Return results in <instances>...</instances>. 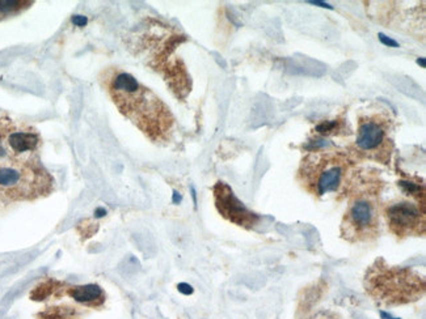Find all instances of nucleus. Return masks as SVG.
I'll use <instances>...</instances> for the list:
<instances>
[{"mask_svg": "<svg viewBox=\"0 0 426 319\" xmlns=\"http://www.w3.org/2000/svg\"><path fill=\"white\" fill-rule=\"evenodd\" d=\"M40 135L34 130H16L10 136V149L14 158L32 157L40 145Z\"/></svg>", "mask_w": 426, "mask_h": 319, "instance_id": "nucleus-9", "label": "nucleus"}, {"mask_svg": "<svg viewBox=\"0 0 426 319\" xmlns=\"http://www.w3.org/2000/svg\"><path fill=\"white\" fill-rule=\"evenodd\" d=\"M386 219L391 232L398 238L425 233V204L412 202L392 203L386 207Z\"/></svg>", "mask_w": 426, "mask_h": 319, "instance_id": "nucleus-7", "label": "nucleus"}, {"mask_svg": "<svg viewBox=\"0 0 426 319\" xmlns=\"http://www.w3.org/2000/svg\"><path fill=\"white\" fill-rule=\"evenodd\" d=\"M177 289H178V292L182 293V295L185 296H189V295H193L194 289L192 285L186 284V283H180V284L177 285Z\"/></svg>", "mask_w": 426, "mask_h": 319, "instance_id": "nucleus-15", "label": "nucleus"}, {"mask_svg": "<svg viewBox=\"0 0 426 319\" xmlns=\"http://www.w3.org/2000/svg\"><path fill=\"white\" fill-rule=\"evenodd\" d=\"M105 215H106V210H105V208H101V207H98V208L94 211V217H97V219H100V217H104Z\"/></svg>", "mask_w": 426, "mask_h": 319, "instance_id": "nucleus-19", "label": "nucleus"}, {"mask_svg": "<svg viewBox=\"0 0 426 319\" xmlns=\"http://www.w3.org/2000/svg\"><path fill=\"white\" fill-rule=\"evenodd\" d=\"M181 200H182V196H181V194L178 191H174V196H172V202L174 203V204H180Z\"/></svg>", "mask_w": 426, "mask_h": 319, "instance_id": "nucleus-18", "label": "nucleus"}, {"mask_svg": "<svg viewBox=\"0 0 426 319\" xmlns=\"http://www.w3.org/2000/svg\"><path fill=\"white\" fill-rule=\"evenodd\" d=\"M380 318L382 319H400V318H398V317H392L391 314H388V313L383 312V310L380 312Z\"/></svg>", "mask_w": 426, "mask_h": 319, "instance_id": "nucleus-20", "label": "nucleus"}, {"mask_svg": "<svg viewBox=\"0 0 426 319\" xmlns=\"http://www.w3.org/2000/svg\"><path fill=\"white\" fill-rule=\"evenodd\" d=\"M52 179L34 157L14 158L0 164V199L33 200L48 195Z\"/></svg>", "mask_w": 426, "mask_h": 319, "instance_id": "nucleus-4", "label": "nucleus"}, {"mask_svg": "<svg viewBox=\"0 0 426 319\" xmlns=\"http://www.w3.org/2000/svg\"><path fill=\"white\" fill-rule=\"evenodd\" d=\"M398 186L402 187V192L406 195L410 196L416 202L421 203V204H425V189H424V185H420L417 182H413V181H400Z\"/></svg>", "mask_w": 426, "mask_h": 319, "instance_id": "nucleus-12", "label": "nucleus"}, {"mask_svg": "<svg viewBox=\"0 0 426 319\" xmlns=\"http://www.w3.org/2000/svg\"><path fill=\"white\" fill-rule=\"evenodd\" d=\"M104 84L116 106L150 139H166L174 126V115L152 90L142 85L132 75L110 71Z\"/></svg>", "mask_w": 426, "mask_h": 319, "instance_id": "nucleus-1", "label": "nucleus"}, {"mask_svg": "<svg viewBox=\"0 0 426 319\" xmlns=\"http://www.w3.org/2000/svg\"><path fill=\"white\" fill-rule=\"evenodd\" d=\"M341 225L342 237L350 242L374 240L379 233L378 183L368 179L354 183Z\"/></svg>", "mask_w": 426, "mask_h": 319, "instance_id": "nucleus-5", "label": "nucleus"}, {"mask_svg": "<svg viewBox=\"0 0 426 319\" xmlns=\"http://www.w3.org/2000/svg\"><path fill=\"white\" fill-rule=\"evenodd\" d=\"M364 288L371 297L386 305H400L418 300L425 292V279L410 268L388 266L379 259L366 272Z\"/></svg>", "mask_w": 426, "mask_h": 319, "instance_id": "nucleus-3", "label": "nucleus"}, {"mask_svg": "<svg viewBox=\"0 0 426 319\" xmlns=\"http://www.w3.org/2000/svg\"><path fill=\"white\" fill-rule=\"evenodd\" d=\"M417 64L421 65L422 68H425V58H418V59H417Z\"/></svg>", "mask_w": 426, "mask_h": 319, "instance_id": "nucleus-21", "label": "nucleus"}, {"mask_svg": "<svg viewBox=\"0 0 426 319\" xmlns=\"http://www.w3.org/2000/svg\"><path fill=\"white\" fill-rule=\"evenodd\" d=\"M16 130V126L10 119L0 117V164L8 160H14L10 149V136Z\"/></svg>", "mask_w": 426, "mask_h": 319, "instance_id": "nucleus-11", "label": "nucleus"}, {"mask_svg": "<svg viewBox=\"0 0 426 319\" xmlns=\"http://www.w3.org/2000/svg\"><path fill=\"white\" fill-rule=\"evenodd\" d=\"M378 37H379V41H380L384 46H388V47H398V43L395 41V39L387 37V35L383 34V33H379Z\"/></svg>", "mask_w": 426, "mask_h": 319, "instance_id": "nucleus-14", "label": "nucleus"}, {"mask_svg": "<svg viewBox=\"0 0 426 319\" xmlns=\"http://www.w3.org/2000/svg\"><path fill=\"white\" fill-rule=\"evenodd\" d=\"M72 22L76 25V26H84V25H87L88 20L86 16H74Z\"/></svg>", "mask_w": 426, "mask_h": 319, "instance_id": "nucleus-16", "label": "nucleus"}, {"mask_svg": "<svg viewBox=\"0 0 426 319\" xmlns=\"http://www.w3.org/2000/svg\"><path fill=\"white\" fill-rule=\"evenodd\" d=\"M338 128V122L337 120H326V122H322L320 124H318L315 127V131L322 135H330L334 134Z\"/></svg>", "mask_w": 426, "mask_h": 319, "instance_id": "nucleus-13", "label": "nucleus"}, {"mask_svg": "<svg viewBox=\"0 0 426 319\" xmlns=\"http://www.w3.org/2000/svg\"><path fill=\"white\" fill-rule=\"evenodd\" d=\"M353 161L337 151H311L299 168V181L312 195L341 192L352 181Z\"/></svg>", "mask_w": 426, "mask_h": 319, "instance_id": "nucleus-2", "label": "nucleus"}, {"mask_svg": "<svg viewBox=\"0 0 426 319\" xmlns=\"http://www.w3.org/2000/svg\"><path fill=\"white\" fill-rule=\"evenodd\" d=\"M310 4H314V5H319L322 8H328V9H333V7L330 4L326 3V1H319V0H310Z\"/></svg>", "mask_w": 426, "mask_h": 319, "instance_id": "nucleus-17", "label": "nucleus"}, {"mask_svg": "<svg viewBox=\"0 0 426 319\" xmlns=\"http://www.w3.org/2000/svg\"><path fill=\"white\" fill-rule=\"evenodd\" d=\"M392 119L386 113L375 111L362 115L358 120L356 153L364 158L387 165L394 151Z\"/></svg>", "mask_w": 426, "mask_h": 319, "instance_id": "nucleus-6", "label": "nucleus"}, {"mask_svg": "<svg viewBox=\"0 0 426 319\" xmlns=\"http://www.w3.org/2000/svg\"><path fill=\"white\" fill-rule=\"evenodd\" d=\"M215 207L224 219L244 228H253L260 221V216L250 211L236 195L227 183L218 182L214 186Z\"/></svg>", "mask_w": 426, "mask_h": 319, "instance_id": "nucleus-8", "label": "nucleus"}, {"mask_svg": "<svg viewBox=\"0 0 426 319\" xmlns=\"http://www.w3.org/2000/svg\"><path fill=\"white\" fill-rule=\"evenodd\" d=\"M192 196H193L194 204H197V195H196V191H194V189H193V187H192Z\"/></svg>", "mask_w": 426, "mask_h": 319, "instance_id": "nucleus-22", "label": "nucleus"}, {"mask_svg": "<svg viewBox=\"0 0 426 319\" xmlns=\"http://www.w3.org/2000/svg\"><path fill=\"white\" fill-rule=\"evenodd\" d=\"M67 295L72 300L79 302V304H83V305L97 306L102 304V301H104V292L96 284L71 287L67 291Z\"/></svg>", "mask_w": 426, "mask_h": 319, "instance_id": "nucleus-10", "label": "nucleus"}]
</instances>
